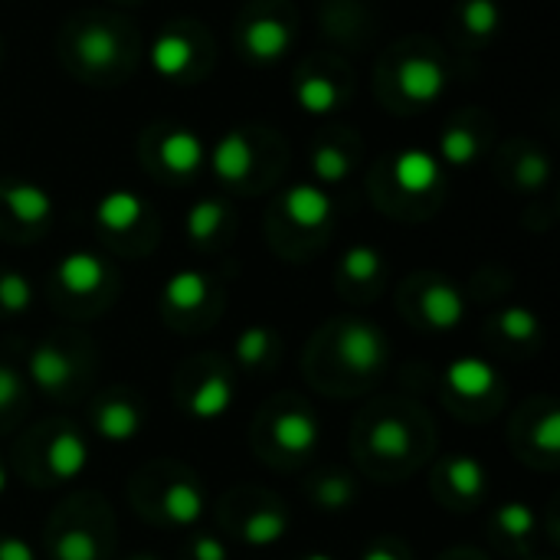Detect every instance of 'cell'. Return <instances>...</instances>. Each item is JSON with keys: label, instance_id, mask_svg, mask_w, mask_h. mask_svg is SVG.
I'll return each mask as SVG.
<instances>
[{"label": "cell", "instance_id": "1", "mask_svg": "<svg viewBox=\"0 0 560 560\" xmlns=\"http://www.w3.org/2000/svg\"><path fill=\"white\" fill-rule=\"evenodd\" d=\"M335 354L348 374L371 377L387 361V338L371 322H345L335 341Z\"/></svg>", "mask_w": 560, "mask_h": 560}, {"label": "cell", "instance_id": "2", "mask_svg": "<svg viewBox=\"0 0 560 560\" xmlns=\"http://www.w3.org/2000/svg\"><path fill=\"white\" fill-rule=\"evenodd\" d=\"M269 436L289 459H308L322 446V427L305 407H282L269 423Z\"/></svg>", "mask_w": 560, "mask_h": 560}, {"label": "cell", "instance_id": "3", "mask_svg": "<svg viewBox=\"0 0 560 560\" xmlns=\"http://www.w3.org/2000/svg\"><path fill=\"white\" fill-rule=\"evenodd\" d=\"M46 472L52 482H75L85 476L89 463H92V453H89V443L79 430L72 427H59L52 433V440L46 443Z\"/></svg>", "mask_w": 560, "mask_h": 560}, {"label": "cell", "instance_id": "4", "mask_svg": "<svg viewBox=\"0 0 560 560\" xmlns=\"http://www.w3.org/2000/svg\"><path fill=\"white\" fill-rule=\"evenodd\" d=\"M26 377L49 397H59L72 387L75 381V361L62 345H39L33 348V354L26 358Z\"/></svg>", "mask_w": 560, "mask_h": 560}, {"label": "cell", "instance_id": "5", "mask_svg": "<svg viewBox=\"0 0 560 560\" xmlns=\"http://www.w3.org/2000/svg\"><path fill=\"white\" fill-rule=\"evenodd\" d=\"M446 69L433 56H407L397 69V85L413 105H433L446 92Z\"/></svg>", "mask_w": 560, "mask_h": 560}, {"label": "cell", "instance_id": "6", "mask_svg": "<svg viewBox=\"0 0 560 560\" xmlns=\"http://www.w3.org/2000/svg\"><path fill=\"white\" fill-rule=\"evenodd\" d=\"M108 279V266L95 256V253H85V249H72L59 259L56 266V282L66 295L72 299H89L95 295Z\"/></svg>", "mask_w": 560, "mask_h": 560}, {"label": "cell", "instance_id": "7", "mask_svg": "<svg viewBox=\"0 0 560 560\" xmlns=\"http://www.w3.org/2000/svg\"><path fill=\"white\" fill-rule=\"evenodd\" d=\"M92 427H95V436H102L105 443H131L144 430V413L135 400L108 397L95 407Z\"/></svg>", "mask_w": 560, "mask_h": 560}, {"label": "cell", "instance_id": "8", "mask_svg": "<svg viewBox=\"0 0 560 560\" xmlns=\"http://www.w3.org/2000/svg\"><path fill=\"white\" fill-rule=\"evenodd\" d=\"M420 315L433 331H456L466 318V299L446 279H433L420 292Z\"/></svg>", "mask_w": 560, "mask_h": 560}, {"label": "cell", "instance_id": "9", "mask_svg": "<svg viewBox=\"0 0 560 560\" xmlns=\"http://www.w3.org/2000/svg\"><path fill=\"white\" fill-rule=\"evenodd\" d=\"M495 384H499V374H495V368H492L489 361H482V358L466 354V358L450 361V368H446V387L453 390V397H459V400H466V404L486 400V397L495 390Z\"/></svg>", "mask_w": 560, "mask_h": 560}, {"label": "cell", "instance_id": "10", "mask_svg": "<svg viewBox=\"0 0 560 560\" xmlns=\"http://www.w3.org/2000/svg\"><path fill=\"white\" fill-rule=\"evenodd\" d=\"M236 400V387H233V377L223 374V371H213L207 374L187 397V413L197 420V423H213V420H223L230 413Z\"/></svg>", "mask_w": 560, "mask_h": 560}, {"label": "cell", "instance_id": "11", "mask_svg": "<svg viewBox=\"0 0 560 560\" xmlns=\"http://www.w3.org/2000/svg\"><path fill=\"white\" fill-rule=\"evenodd\" d=\"M292 39H295V33H292V26L285 20H279V16H259V20H253L246 26L243 49L253 59H259V62H276V59H282L292 49Z\"/></svg>", "mask_w": 560, "mask_h": 560}, {"label": "cell", "instance_id": "12", "mask_svg": "<svg viewBox=\"0 0 560 560\" xmlns=\"http://www.w3.org/2000/svg\"><path fill=\"white\" fill-rule=\"evenodd\" d=\"M282 210L299 230H322L331 220V197L318 184H295L285 190Z\"/></svg>", "mask_w": 560, "mask_h": 560}, {"label": "cell", "instance_id": "13", "mask_svg": "<svg viewBox=\"0 0 560 560\" xmlns=\"http://www.w3.org/2000/svg\"><path fill=\"white\" fill-rule=\"evenodd\" d=\"M213 174L226 184H243L253 171V144L243 131H226L207 154Z\"/></svg>", "mask_w": 560, "mask_h": 560}, {"label": "cell", "instance_id": "14", "mask_svg": "<svg viewBox=\"0 0 560 560\" xmlns=\"http://www.w3.org/2000/svg\"><path fill=\"white\" fill-rule=\"evenodd\" d=\"M394 180H397V187L404 194L423 197L440 184V161L430 151H420V148L400 151L397 161H394Z\"/></svg>", "mask_w": 560, "mask_h": 560}, {"label": "cell", "instance_id": "15", "mask_svg": "<svg viewBox=\"0 0 560 560\" xmlns=\"http://www.w3.org/2000/svg\"><path fill=\"white\" fill-rule=\"evenodd\" d=\"M158 158H161V164H164L167 174H174V177H190V174H197V171L203 167L207 148H203V141H200L194 131L177 128V131L164 135V141H161V148H158Z\"/></svg>", "mask_w": 560, "mask_h": 560}, {"label": "cell", "instance_id": "16", "mask_svg": "<svg viewBox=\"0 0 560 560\" xmlns=\"http://www.w3.org/2000/svg\"><path fill=\"white\" fill-rule=\"evenodd\" d=\"M203 509H207V499H203L200 486L190 479L171 482L161 495V515L174 528H194L203 518Z\"/></svg>", "mask_w": 560, "mask_h": 560}, {"label": "cell", "instance_id": "17", "mask_svg": "<svg viewBox=\"0 0 560 560\" xmlns=\"http://www.w3.org/2000/svg\"><path fill=\"white\" fill-rule=\"evenodd\" d=\"M148 59H151V69H154L158 75L177 79V75H184V72L190 69V62H194V43H190V36L180 33V30H164V33L154 36Z\"/></svg>", "mask_w": 560, "mask_h": 560}, {"label": "cell", "instance_id": "18", "mask_svg": "<svg viewBox=\"0 0 560 560\" xmlns=\"http://www.w3.org/2000/svg\"><path fill=\"white\" fill-rule=\"evenodd\" d=\"M144 217V200L135 190H108L98 203H95V223L108 233H128L141 223Z\"/></svg>", "mask_w": 560, "mask_h": 560}, {"label": "cell", "instance_id": "19", "mask_svg": "<svg viewBox=\"0 0 560 560\" xmlns=\"http://www.w3.org/2000/svg\"><path fill=\"white\" fill-rule=\"evenodd\" d=\"M118 52H121V43H118V33L105 23H92L79 33L75 39V56L85 69H95V72H105L118 62Z\"/></svg>", "mask_w": 560, "mask_h": 560}, {"label": "cell", "instance_id": "20", "mask_svg": "<svg viewBox=\"0 0 560 560\" xmlns=\"http://www.w3.org/2000/svg\"><path fill=\"white\" fill-rule=\"evenodd\" d=\"M164 305L177 315L200 312L210 299V279L197 269H180L164 282Z\"/></svg>", "mask_w": 560, "mask_h": 560}, {"label": "cell", "instance_id": "21", "mask_svg": "<svg viewBox=\"0 0 560 560\" xmlns=\"http://www.w3.org/2000/svg\"><path fill=\"white\" fill-rule=\"evenodd\" d=\"M3 207L23 226H43L52 217V197L36 184H10L3 190Z\"/></svg>", "mask_w": 560, "mask_h": 560}, {"label": "cell", "instance_id": "22", "mask_svg": "<svg viewBox=\"0 0 560 560\" xmlns=\"http://www.w3.org/2000/svg\"><path fill=\"white\" fill-rule=\"evenodd\" d=\"M368 446H371L374 456H381V459H387V463H397V459H404V456L410 453V446H413V430H410V423L400 420V417H381V420H374L371 430H368Z\"/></svg>", "mask_w": 560, "mask_h": 560}, {"label": "cell", "instance_id": "23", "mask_svg": "<svg viewBox=\"0 0 560 560\" xmlns=\"http://www.w3.org/2000/svg\"><path fill=\"white\" fill-rule=\"evenodd\" d=\"M285 535H289V515L282 509H256L240 525V541L246 548H256V551L279 545Z\"/></svg>", "mask_w": 560, "mask_h": 560}, {"label": "cell", "instance_id": "24", "mask_svg": "<svg viewBox=\"0 0 560 560\" xmlns=\"http://www.w3.org/2000/svg\"><path fill=\"white\" fill-rule=\"evenodd\" d=\"M486 466L472 456H456L446 463L443 469V482L450 486V492L463 502H476L486 495Z\"/></svg>", "mask_w": 560, "mask_h": 560}, {"label": "cell", "instance_id": "25", "mask_svg": "<svg viewBox=\"0 0 560 560\" xmlns=\"http://www.w3.org/2000/svg\"><path fill=\"white\" fill-rule=\"evenodd\" d=\"M295 102H299V108L308 112V115H328V112L338 108L341 92H338V85H335L328 75H305V79L295 85Z\"/></svg>", "mask_w": 560, "mask_h": 560}, {"label": "cell", "instance_id": "26", "mask_svg": "<svg viewBox=\"0 0 560 560\" xmlns=\"http://www.w3.org/2000/svg\"><path fill=\"white\" fill-rule=\"evenodd\" d=\"M226 223V207L220 200H200L187 210V220H184V230L190 236V243H210L220 226Z\"/></svg>", "mask_w": 560, "mask_h": 560}, {"label": "cell", "instance_id": "27", "mask_svg": "<svg viewBox=\"0 0 560 560\" xmlns=\"http://www.w3.org/2000/svg\"><path fill=\"white\" fill-rule=\"evenodd\" d=\"M272 348H276V335H272L269 328H262V325H253V328L240 331V335H236V345H233L236 361H240L243 368H259V364H266V361L272 358Z\"/></svg>", "mask_w": 560, "mask_h": 560}, {"label": "cell", "instance_id": "28", "mask_svg": "<svg viewBox=\"0 0 560 560\" xmlns=\"http://www.w3.org/2000/svg\"><path fill=\"white\" fill-rule=\"evenodd\" d=\"M381 269H384V259H381V253L374 249V246H351L345 256H341V276L348 279V282H354V285H368V282H374L377 276H381Z\"/></svg>", "mask_w": 560, "mask_h": 560}, {"label": "cell", "instance_id": "29", "mask_svg": "<svg viewBox=\"0 0 560 560\" xmlns=\"http://www.w3.org/2000/svg\"><path fill=\"white\" fill-rule=\"evenodd\" d=\"M98 538L89 528H66L52 538V560H98Z\"/></svg>", "mask_w": 560, "mask_h": 560}, {"label": "cell", "instance_id": "30", "mask_svg": "<svg viewBox=\"0 0 560 560\" xmlns=\"http://www.w3.org/2000/svg\"><path fill=\"white\" fill-rule=\"evenodd\" d=\"M354 482L341 472H331V476H322L315 479V489H312V499L318 509L325 512H345L351 502H354Z\"/></svg>", "mask_w": 560, "mask_h": 560}, {"label": "cell", "instance_id": "31", "mask_svg": "<svg viewBox=\"0 0 560 560\" xmlns=\"http://www.w3.org/2000/svg\"><path fill=\"white\" fill-rule=\"evenodd\" d=\"M495 325H499V331H502L509 341H515V345H532V341H538V335H541L538 315L528 312V308H522V305L505 308V312L499 315Z\"/></svg>", "mask_w": 560, "mask_h": 560}, {"label": "cell", "instance_id": "32", "mask_svg": "<svg viewBox=\"0 0 560 560\" xmlns=\"http://www.w3.org/2000/svg\"><path fill=\"white\" fill-rule=\"evenodd\" d=\"M495 528L505 538H512V541H525L538 528V518H535L532 505H525V502H505L495 512Z\"/></svg>", "mask_w": 560, "mask_h": 560}, {"label": "cell", "instance_id": "33", "mask_svg": "<svg viewBox=\"0 0 560 560\" xmlns=\"http://www.w3.org/2000/svg\"><path fill=\"white\" fill-rule=\"evenodd\" d=\"M312 174H315V180L318 184H341L348 174H351V158L341 151V148H335V144H322V148H315V154H312Z\"/></svg>", "mask_w": 560, "mask_h": 560}, {"label": "cell", "instance_id": "34", "mask_svg": "<svg viewBox=\"0 0 560 560\" xmlns=\"http://www.w3.org/2000/svg\"><path fill=\"white\" fill-rule=\"evenodd\" d=\"M440 158L453 167H466L479 158V138L469 128H450L440 138Z\"/></svg>", "mask_w": 560, "mask_h": 560}, {"label": "cell", "instance_id": "35", "mask_svg": "<svg viewBox=\"0 0 560 560\" xmlns=\"http://www.w3.org/2000/svg\"><path fill=\"white\" fill-rule=\"evenodd\" d=\"M463 23L472 36L489 39L502 26V10L495 0H466L463 3Z\"/></svg>", "mask_w": 560, "mask_h": 560}, {"label": "cell", "instance_id": "36", "mask_svg": "<svg viewBox=\"0 0 560 560\" xmlns=\"http://www.w3.org/2000/svg\"><path fill=\"white\" fill-rule=\"evenodd\" d=\"M33 305V285L23 272H0V308L7 315H23Z\"/></svg>", "mask_w": 560, "mask_h": 560}, {"label": "cell", "instance_id": "37", "mask_svg": "<svg viewBox=\"0 0 560 560\" xmlns=\"http://www.w3.org/2000/svg\"><path fill=\"white\" fill-rule=\"evenodd\" d=\"M548 177H551V164H548V158H545V154H538V151H528V154L518 161V167H515V180H518L525 190H538V187H545V184H548Z\"/></svg>", "mask_w": 560, "mask_h": 560}, {"label": "cell", "instance_id": "38", "mask_svg": "<svg viewBox=\"0 0 560 560\" xmlns=\"http://www.w3.org/2000/svg\"><path fill=\"white\" fill-rule=\"evenodd\" d=\"M535 446L545 453V456H558L560 453V417L558 410H548L541 417V423L535 427Z\"/></svg>", "mask_w": 560, "mask_h": 560}, {"label": "cell", "instance_id": "39", "mask_svg": "<svg viewBox=\"0 0 560 560\" xmlns=\"http://www.w3.org/2000/svg\"><path fill=\"white\" fill-rule=\"evenodd\" d=\"M23 400V381L13 368L0 364V413Z\"/></svg>", "mask_w": 560, "mask_h": 560}, {"label": "cell", "instance_id": "40", "mask_svg": "<svg viewBox=\"0 0 560 560\" xmlns=\"http://www.w3.org/2000/svg\"><path fill=\"white\" fill-rule=\"evenodd\" d=\"M190 558L194 560H230V551L220 538H210V535H197L190 541Z\"/></svg>", "mask_w": 560, "mask_h": 560}, {"label": "cell", "instance_id": "41", "mask_svg": "<svg viewBox=\"0 0 560 560\" xmlns=\"http://www.w3.org/2000/svg\"><path fill=\"white\" fill-rule=\"evenodd\" d=\"M0 560H36V555H33L30 541L7 535V538H0Z\"/></svg>", "mask_w": 560, "mask_h": 560}, {"label": "cell", "instance_id": "42", "mask_svg": "<svg viewBox=\"0 0 560 560\" xmlns=\"http://www.w3.org/2000/svg\"><path fill=\"white\" fill-rule=\"evenodd\" d=\"M361 560H404L397 551H390L387 545H371L364 555H361Z\"/></svg>", "mask_w": 560, "mask_h": 560}, {"label": "cell", "instance_id": "43", "mask_svg": "<svg viewBox=\"0 0 560 560\" xmlns=\"http://www.w3.org/2000/svg\"><path fill=\"white\" fill-rule=\"evenodd\" d=\"M7 489H10V476H7V466L0 463V499L7 495Z\"/></svg>", "mask_w": 560, "mask_h": 560}, {"label": "cell", "instance_id": "44", "mask_svg": "<svg viewBox=\"0 0 560 560\" xmlns=\"http://www.w3.org/2000/svg\"><path fill=\"white\" fill-rule=\"evenodd\" d=\"M302 560H335L331 555H325V551H312V555H305Z\"/></svg>", "mask_w": 560, "mask_h": 560}, {"label": "cell", "instance_id": "45", "mask_svg": "<svg viewBox=\"0 0 560 560\" xmlns=\"http://www.w3.org/2000/svg\"><path fill=\"white\" fill-rule=\"evenodd\" d=\"M131 560H158V558H154V555H135Z\"/></svg>", "mask_w": 560, "mask_h": 560}]
</instances>
